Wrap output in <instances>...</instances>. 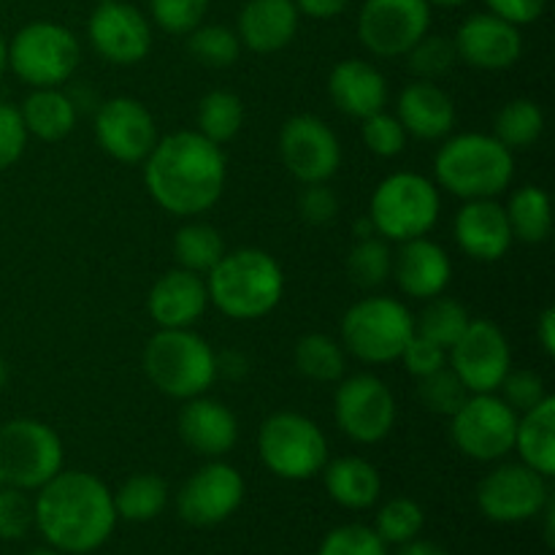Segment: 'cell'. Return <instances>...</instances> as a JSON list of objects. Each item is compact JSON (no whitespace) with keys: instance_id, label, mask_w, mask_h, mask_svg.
Segmentation results:
<instances>
[{"instance_id":"cell-55","label":"cell","mask_w":555,"mask_h":555,"mask_svg":"<svg viewBox=\"0 0 555 555\" xmlns=\"http://www.w3.org/2000/svg\"><path fill=\"white\" fill-rule=\"evenodd\" d=\"M396 555H450L448 551H444L439 542H431V540H412L406 542V545H399V553Z\"/></svg>"},{"instance_id":"cell-18","label":"cell","mask_w":555,"mask_h":555,"mask_svg":"<svg viewBox=\"0 0 555 555\" xmlns=\"http://www.w3.org/2000/svg\"><path fill=\"white\" fill-rule=\"evenodd\" d=\"M157 122L150 108L130 95L108 98L95 112V141L119 163H144L157 144Z\"/></svg>"},{"instance_id":"cell-49","label":"cell","mask_w":555,"mask_h":555,"mask_svg":"<svg viewBox=\"0 0 555 555\" xmlns=\"http://www.w3.org/2000/svg\"><path fill=\"white\" fill-rule=\"evenodd\" d=\"M399 361H404L406 372L412 374L415 379L428 377V374L439 372L442 366H448V350L439 347L437 341L431 339H423V336H412L410 345L404 347Z\"/></svg>"},{"instance_id":"cell-21","label":"cell","mask_w":555,"mask_h":555,"mask_svg":"<svg viewBox=\"0 0 555 555\" xmlns=\"http://www.w3.org/2000/svg\"><path fill=\"white\" fill-rule=\"evenodd\" d=\"M455 244L461 253L469 255L480 263H496L513 247V231H509L507 211L496 198L464 201L453 222Z\"/></svg>"},{"instance_id":"cell-15","label":"cell","mask_w":555,"mask_h":555,"mask_svg":"<svg viewBox=\"0 0 555 555\" xmlns=\"http://www.w3.org/2000/svg\"><path fill=\"white\" fill-rule=\"evenodd\" d=\"M244 477L236 466L211 459L182 482L177 493L179 518L195 529H211L238 513L244 502Z\"/></svg>"},{"instance_id":"cell-52","label":"cell","mask_w":555,"mask_h":555,"mask_svg":"<svg viewBox=\"0 0 555 555\" xmlns=\"http://www.w3.org/2000/svg\"><path fill=\"white\" fill-rule=\"evenodd\" d=\"M298 14L309 16V20H334V16L345 14L350 0H293Z\"/></svg>"},{"instance_id":"cell-14","label":"cell","mask_w":555,"mask_h":555,"mask_svg":"<svg viewBox=\"0 0 555 555\" xmlns=\"http://www.w3.org/2000/svg\"><path fill=\"white\" fill-rule=\"evenodd\" d=\"M431 30L428 0H366L358 14V38L383 60L404 57Z\"/></svg>"},{"instance_id":"cell-34","label":"cell","mask_w":555,"mask_h":555,"mask_svg":"<svg viewBox=\"0 0 555 555\" xmlns=\"http://www.w3.org/2000/svg\"><path fill=\"white\" fill-rule=\"evenodd\" d=\"M225 253V238L209 222H188L173 236V255H177L179 269H188L193 274L206 276Z\"/></svg>"},{"instance_id":"cell-46","label":"cell","mask_w":555,"mask_h":555,"mask_svg":"<svg viewBox=\"0 0 555 555\" xmlns=\"http://www.w3.org/2000/svg\"><path fill=\"white\" fill-rule=\"evenodd\" d=\"M33 531V499L14 486L0 488V540H25Z\"/></svg>"},{"instance_id":"cell-29","label":"cell","mask_w":555,"mask_h":555,"mask_svg":"<svg viewBox=\"0 0 555 555\" xmlns=\"http://www.w3.org/2000/svg\"><path fill=\"white\" fill-rule=\"evenodd\" d=\"M20 114L27 135H36L38 141H63L76 128L79 106L60 87H38L22 101Z\"/></svg>"},{"instance_id":"cell-59","label":"cell","mask_w":555,"mask_h":555,"mask_svg":"<svg viewBox=\"0 0 555 555\" xmlns=\"http://www.w3.org/2000/svg\"><path fill=\"white\" fill-rule=\"evenodd\" d=\"M25 555H65V553L54 551V547H47V551H30V553H25Z\"/></svg>"},{"instance_id":"cell-56","label":"cell","mask_w":555,"mask_h":555,"mask_svg":"<svg viewBox=\"0 0 555 555\" xmlns=\"http://www.w3.org/2000/svg\"><path fill=\"white\" fill-rule=\"evenodd\" d=\"M5 70H9V41L0 36V79H3Z\"/></svg>"},{"instance_id":"cell-57","label":"cell","mask_w":555,"mask_h":555,"mask_svg":"<svg viewBox=\"0 0 555 555\" xmlns=\"http://www.w3.org/2000/svg\"><path fill=\"white\" fill-rule=\"evenodd\" d=\"M431 5H442V9H459V5L469 3V0H428Z\"/></svg>"},{"instance_id":"cell-19","label":"cell","mask_w":555,"mask_h":555,"mask_svg":"<svg viewBox=\"0 0 555 555\" xmlns=\"http://www.w3.org/2000/svg\"><path fill=\"white\" fill-rule=\"evenodd\" d=\"M92 49L112 65H139L152 52V25L125 0H101L87 22Z\"/></svg>"},{"instance_id":"cell-24","label":"cell","mask_w":555,"mask_h":555,"mask_svg":"<svg viewBox=\"0 0 555 555\" xmlns=\"http://www.w3.org/2000/svg\"><path fill=\"white\" fill-rule=\"evenodd\" d=\"M209 307L206 276L173 269L152 285L146 309L157 328H193Z\"/></svg>"},{"instance_id":"cell-54","label":"cell","mask_w":555,"mask_h":555,"mask_svg":"<svg viewBox=\"0 0 555 555\" xmlns=\"http://www.w3.org/2000/svg\"><path fill=\"white\" fill-rule=\"evenodd\" d=\"M534 336H537V341H540L542 352H545L547 358H553L555 356V309L553 307L542 309L540 312V318H537Z\"/></svg>"},{"instance_id":"cell-2","label":"cell","mask_w":555,"mask_h":555,"mask_svg":"<svg viewBox=\"0 0 555 555\" xmlns=\"http://www.w3.org/2000/svg\"><path fill=\"white\" fill-rule=\"evenodd\" d=\"M225 182V152L198 130H177L157 139L144 160V184L152 201L173 217L209 211L222 198Z\"/></svg>"},{"instance_id":"cell-4","label":"cell","mask_w":555,"mask_h":555,"mask_svg":"<svg viewBox=\"0 0 555 555\" xmlns=\"http://www.w3.org/2000/svg\"><path fill=\"white\" fill-rule=\"evenodd\" d=\"M434 177L461 201L499 198L515 179V155L491 133L448 135L434 157Z\"/></svg>"},{"instance_id":"cell-12","label":"cell","mask_w":555,"mask_h":555,"mask_svg":"<svg viewBox=\"0 0 555 555\" xmlns=\"http://www.w3.org/2000/svg\"><path fill=\"white\" fill-rule=\"evenodd\" d=\"M551 499V480L524 461H504L477 486V507L491 524L537 520Z\"/></svg>"},{"instance_id":"cell-13","label":"cell","mask_w":555,"mask_h":555,"mask_svg":"<svg viewBox=\"0 0 555 555\" xmlns=\"http://www.w3.org/2000/svg\"><path fill=\"white\" fill-rule=\"evenodd\" d=\"M336 426L356 444H377L396 426V396L374 374L341 377L334 396Z\"/></svg>"},{"instance_id":"cell-60","label":"cell","mask_w":555,"mask_h":555,"mask_svg":"<svg viewBox=\"0 0 555 555\" xmlns=\"http://www.w3.org/2000/svg\"><path fill=\"white\" fill-rule=\"evenodd\" d=\"M5 486V482H3V477H0V488H3Z\"/></svg>"},{"instance_id":"cell-30","label":"cell","mask_w":555,"mask_h":555,"mask_svg":"<svg viewBox=\"0 0 555 555\" xmlns=\"http://www.w3.org/2000/svg\"><path fill=\"white\" fill-rule=\"evenodd\" d=\"M520 461L540 472L542 477L555 475V399L547 396L529 412L518 415L515 428V448Z\"/></svg>"},{"instance_id":"cell-6","label":"cell","mask_w":555,"mask_h":555,"mask_svg":"<svg viewBox=\"0 0 555 555\" xmlns=\"http://www.w3.org/2000/svg\"><path fill=\"white\" fill-rule=\"evenodd\" d=\"M442 195L434 179L417 171H396L374 188L369 220L385 242H410L428 236L439 222Z\"/></svg>"},{"instance_id":"cell-5","label":"cell","mask_w":555,"mask_h":555,"mask_svg":"<svg viewBox=\"0 0 555 555\" xmlns=\"http://www.w3.org/2000/svg\"><path fill=\"white\" fill-rule=\"evenodd\" d=\"M141 361L150 383L177 401L204 396L217 383V352L193 328H157Z\"/></svg>"},{"instance_id":"cell-45","label":"cell","mask_w":555,"mask_h":555,"mask_svg":"<svg viewBox=\"0 0 555 555\" xmlns=\"http://www.w3.org/2000/svg\"><path fill=\"white\" fill-rule=\"evenodd\" d=\"M361 135H363V144L372 155L383 157V160H390V157L401 155L406 146V130L401 128L399 117L396 114L383 112H374L369 114L366 119H361Z\"/></svg>"},{"instance_id":"cell-48","label":"cell","mask_w":555,"mask_h":555,"mask_svg":"<svg viewBox=\"0 0 555 555\" xmlns=\"http://www.w3.org/2000/svg\"><path fill=\"white\" fill-rule=\"evenodd\" d=\"M27 139L30 135H27L25 122H22L20 108L0 101V173L20 163V157L25 155Z\"/></svg>"},{"instance_id":"cell-53","label":"cell","mask_w":555,"mask_h":555,"mask_svg":"<svg viewBox=\"0 0 555 555\" xmlns=\"http://www.w3.org/2000/svg\"><path fill=\"white\" fill-rule=\"evenodd\" d=\"M249 374V358L238 350H228L217 356V377H225L231 383H238Z\"/></svg>"},{"instance_id":"cell-1","label":"cell","mask_w":555,"mask_h":555,"mask_svg":"<svg viewBox=\"0 0 555 555\" xmlns=\"http://www.w3.org/2000/svg\"><path fill=\"white\" fill-rule=\"evenodd\" d=\"M112 488L92 472H57L36 491L33 529L49 547L65 555L101 551L117 529Z\"/></svg>"},{"instance_id":"cell-51","label":"cell","mask_w":555,"mask_h":555,"mask_svg":"<svg viewBox=\"0 0 555 555\" xmlns=\"http://www.w3.org/2000/svg\"><path fill=\"white\" fill-rule=\"evenodd\" d=\"M486 5L491 14L513 22L515 27H524L545 14L547 0H486Z\"/></svg>"},{"instance_id":"cell-37","label":"cell","mask_w":555,"mask_h":555,"mask_svg":"<svg viewBox=\"0 0 555 555\" xmlns=\"http://www.w3.org/2000/svg\"><path fill=\"white\" fill-rule=\"evenodd\" d=\"M469 320L472 318L464 304L455 301V298H448L442 293V296L428 298L421 314H415V334L423 336V339L437 341L439 347L450 350L459 341V336L466 331Z\"/></svg>"},{"instance_id":"cell-44","label":"cell","mask_w":555,"mask_h":555,"mask_svg":"<svg viewBox=\"0 0 555 555\" xmlns=\"http://www.w3.org/2000/svg\"><path fill=\"white\" fill-rule=\"evenodd\" d=\"M211 0H150V14L160 30L171 36H188L204 25Z\"/></svg>"},{"instance_id":"cell-16","label":"cell","mask_w":555,"mask_h":555,"mask_svg":"<svg viewBox=\"0 0 555 555\" xmlns=\"http://www.w3.org/2000/svg\"><path fill=\"white\" fill-rule=\"evenodd\" d=\"M448 366L459 374L469 393H496L513 369V350L491 320H469L464 334L448 350Z\"/></svg>"},{"instance_id":"cell-17","label":"cell","mask_w":555,"mask_h":555,"mask_svg":"<svg viewBox=\"0 0 555 555\" xmlns=\"http://www.w3.org/2000/svg\"><path fill=\"white\" fill-rule=\"evenodd\" d=\"M280 157L301 184L328 182L341 166V141L314 114H296L280 130Z\"/></svg>"},{"instance_id":"cell-32","label":"cell","mask_w":555,"mask_h":555,"mask_svg":"<svg viewBox=\"0 0 555 555\" xmlns=\"http://www.w3.org/2000/svg\"><path fill=\"white\" fill-rule=\"evenodd\" d=\"M112 499L119 520L150 524L166 509L168 482L155 472H139V475L128 477L117 491H112Z\"/></svg>"},{"instance_id":"cell-35","label":"cell","mask_w":555,"mask_h":555,"mask_svg":"<svg viewBox=\"0 0 555 555\" xmlns=\"http://www.w3.org/2000/svg\"><path fill=\"white\" fill-rule=\"evenodd\" d=\"M542 133H545V112L540 103L529 101V98H515V101L504 103L493 119V135L509 152L529 150L542 139Z\"/></svg>"},{"instance_id":"cell-43","label":"cell","mask_w":555,"mask_h":555,"mask_svg":"<svg viewBox=\"0 0 555 555\" xmlns=\"http://www.w3.org/2000/svg\"><path fill=\"white\" fill-rule=\"evenodd\" d=\"M318 555H388V545L372 526H336L320 542Z\"/></svg>"},{"instance_id":"cell-36","label":"cell","mask_w":555,"mask_h":555,"mask_svg":"<svg viewBox=\"0 0 555 555\" xmlns=\"http://www.w3.org/2000/svg\"><path fill=\"white\" fill-rule=\"evenodd\" d=\"M198 133L206 135L215 144H228L238 135L244 125V103L231 90H211L201 98L198 112H195Z\"/></svg>"},{"instance_id":"cell-40","label":"cell","mask_w":555,"mask_h":555,"mask_svg":"<svg viewBox=\"0 0 555 555\" xmlns=\"http://www.w3.org/2000/svg\"><path fill=\"white\" fill-rule=\"evenodd\" d=\"M188 49L195 63L206 68H231L242 57V41L236 30L225 25H198L188 33Z\"/></svg>"},{"instance_id":"cell-27","label":"cell","mask_w":555,"mask_h":555,"mask_svg":"<svg viewBox=\"0 0 555 555\" xmlns=\"http://www.w3.org/2000/svg\"><path fill=\"white\" fill-rule=\"evenodd\" d=\"M298 14L293 0H247L238 11L236 36L242 49L255 54H274L296 38Z\"/></svg>"},{"instance_id":"cell-26","label":"cell","mask_w":555,"mask_h":555,"mask_svg":"<svg viewBox=\"0 0 555 555\" xmlns=\"http://www.w3.org/2000/svg\"><path fill=\"white\" fill-rule=\"evenodd\" d=\"M331 103L352 119H366L388 103V79L369 60H341L328 74Z\"/></svg>"},{"instance_id":"cell-50","label":"cell","mask_w":555,"mask_h":555,"mask_svg":"<svg viewBox=\"0 0 555 555\" xmlns=\"http://www.w3.org/2000/svg\"><path fill=\"white\" fill-rule=\"evenodd\" d=\"M298 211H301V217L309 225H328L336 217V211H339V198L328 188V182L304 184V193L298 198Z\"/></svg>"},{"instance_id":"cell-7","label":"cell","mask_w":555,"mask_h":555,"mask_svg":"<svg viewBox=\"0 0 555 555\" xmlns=\"http://www.w3.org/2000/svg\"><path fill=\"white\" fill-rule=\"evenodd\" d=\"M412 336H415V314L399 298H361L341 318V347L366 366L396 363Z\"/></svg>"},{"instance_id":"cell-22","label":"cell","mask_w":555,"mask_h":555,"mask_svg":"<svg viewBox=\"0 0 555 555\" xmlns=\"http://www.w3.org/2000/svg\"><path fill=\"white\" fill-rule=\"evenodd\" d=\"M390 276L404 296L428 301L448 291L453 280V260L444 253L442 244L431 242L428 236L410 238V242H401V247L393 253Z\"/></svg>"},{"instance_id":"cell-10","label":"cell","mask_w":555,"mask_h":555,"mask_svg":"<svg viewBox=\"0 0 555 555\" xmlns=\"http://www.w3.org/2000/svg\"><path fill=\"white\" fill-rule=\"evenodd\" d=\"M63 439L36 417H16L0 426V477L20 491H38L63 472Z\"/></svg>"},{"instance_id":"cell-31","label":"cell","mask_w":555,"mask_h":555,"mask_svg":"<svg viewBox=\"0 0 555 555\" xmlns=\"http://www.w3.org/2000/svg\"><path fill=\"white\" fill-rule=\"evenodd\" d=\"M507 222L513 231L515 242L526 244H542L553 231V206L551 195L537 184H526V188L515 190L509 195L507 206Z\"/></svg>"},{"instance_id":"cell-8","label":"cell","mask_w":555,"mask_h":555,"mask_svg":"<svg viewBox=\"0 0 555 555\" xmlns=\"http://www.w3.org/2000/svg\"><path fill=\"white\" fill-rule=\"evenodd\" d=\"M258 455L280 480L304 482L328 464V439L312 417L282 410L260 423Z\"/></svg>"},{"instance_id":"cell-3","label":"cell","mask_w":555,"mask_h":555,"mask_svg":"<svg viewBox=\"0 0 555 555\" xmlns=\"http://www.w3.org/2000/svg\"><path fill=\"white\" fill-rule=\"evenodd\" d=\"M209 304L231 320H260L280 307L285 271L274 255L258 247L231 249L206 274Z\"/></svg>"},{"instance_id":"cell-47","label":"cell","mask_w":555,"mask_h":555,"mask_svg":"<svg viewBox=\"0 0 555 555\" xmlns=\"http://www.w3.org/2000/svg\"><path fill=\"white\" fill-rule=\"evenodd\" d=\"M496 393L502 396L504 404L513 406L518 415H524V412H529L531 406H537L542 399L551 396L545 388V379L537 372H529V369H509Z\"/></svg>"},{"instance_id":"cell-11","label":"cell","mask_w":555,"mask_h":555,"mask_svg":"<svg viewBox=\"0 0 555 555\" xmlns=\"http://www.w3.org/2000/svg\"><path fill=\"white\" fill-rule=\"evenodd\" d=\"M518 412L504 404L499 393H469L461 410L450 417L453 444L472 461H502L515 448Z\"/></svg>"},{"instance_id":"cell-28","label":"cell","mask_w":555,"mask_h":555,"mask_svg":"<svg viewBox=\"0 0 555 555\" xmlns=\"http://www.w3.org/2000/svg\"><path fill=\"white\" fill-rule=\"evenodd\" d=\"M325 493L334 504L345 509H369L383 496V477L372 461L361 455H341L323 466Z\"/></svg>"},{"instance_id":"cell-41","label":"cell","mask_w":555,"mask_h":555,"mask_svg":"<svg viewBox=\"0 0 555 555\" xmlns=\"http://www.w3.org/2000/svg\"><path fill=\"white\" fill-rule=\"evenodd\" d=\"M417 399L434 415L453 417L461 410V404L469 399V390H466V385L461 383L453 369L442 366L439 372L417 379Z\"/></svg>"},{"instance_id":"cell-42","label":"cell","mask_w":555,"mask_h":555,"mask_svg":"<svg viewBox=\"0 0 555 555\" xmlns=\"http://www.w3.org/2000/svg\"><path fill=\"white\" fill-rule=\"evenodd\" d=\"M406 68L412 76L426 81H437L439 76H444L448 70H453V65L459 63V54H455L453 38L448 36H426L404 54Z\"/></svg>"},{"instance_id":"cell-39","label":"cell","mask_w":555,"mask_h":555,"mask_svg":"<svg viewBox=\"0 0 555 555\" xmlns=\"http://www.w3.org/2000/svg\"><path fill=\"white\" fill-rule=\"evenodd\" d=\"M423 526H426V513L421 504L410 496H396L377 509L372 529L383 537L385 545H406L421 537Z\"/></svg>"},{"instance_id":"cell-38","label":"cell","mask_w":555,"mask_h":555,"mask_svg":"<svg viewBox=\"0 0 555 555\" xmlns=\"http://www.w3.org/2000/svg\"><path fill=\"white\" fill-rule=\"evenodd\" d=\"M390 271H393L390 244L383 236L358 238L356 247L350 249V258H347V274H350L352 285L374 291L390 280Z\"/></svg>"},{"instance_id":"cell-9","label":"cell","mask_w":555,"mask_h":555,"mask_svg":"<svg viewBox=\"0 0 555 555\" xmlns=\"http://www.w3.org/2000/svg\"><path fill=\"white\" fill-rule=\"evenodd\" d=\"M81 60L79 41L60 22L36 20L9 41V70L27 87H63Z\"/></svg>"},{"instance_id":"cell-25","label":"cell","mask_w":555,"mask_h":555,"mask_svg":"<svg viewBox=\"0 0 555 555\" xmlns=\"http://www.w3.org/2000/svg\"><path fill=\"white\" fill-rule=\"evenodd\" d=\"M396 117L412 139L442 141L455 128V103L437 81L417 79L396 98Z\"/></svg>"},{"instance_id":"cell-23","label":"cell","mask_w":555,"mask_h":555,"mask_svg":"<svg viewBox=\"0 0 555 555\" xmlns=\"http://www.w3.org/2000/svg\"><path fill=\"white\" fill-rule=\"evenodd\" d=\"M177 428L182 442L204 459H222L238 442V421L222 401L195 396L179 410Z\"/></svg>"},{"instance_id":"cell-58","label":"cell","mask_w":555,"mask_h":555,"mask_svg":"<svg viewBox=\"0 0 555 555\" xmlns=\"http://www.w3.org/2000/svg\"><path fill=\"white\" fill-rule=\"evenodd\" d=\"M5 383H9V366H5V361L0 358V393H3Z\"/></svg>"},{"instance_id":"cell-20","label":"cell","mask_w":555,"mask_h":555,"mask_svg":"<svg viewBox=\"0 0 555 555\" xmlns=\"http://www.w3.org/2000/svg\"><path fill=\"white\" fill-rule=\"evenodd\" d=\"M453 43L461 63L472 65L477 70H507L524 54L520 27L491 14V11L472 14L469 20L461 22Z\"/></svg>"},{"instance_id":"cell-33","label":"cell","mask_w":555,"mask_h":555,"mask_svg":"<svg viewBox=\"0 0 555 555\" xmlns=\"http://www.w3.org/2000/svg\"><path fill=\"white\" fill-rule=\"evenodd\" d=\"M293 363L312 383H339L347 372L345 347L328 334H307L296 341Z\"/></svg>"}]
</instances>
